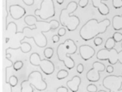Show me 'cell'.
Returning a JSON list of instances; mask_svg holds the SVG:
<instances>
[{"label":"cell","mask_w":122,"mask_h":92,"mask_svg":"<svg viewBox=\"0 0 122 92\" xmlns=\"http://www.w3.org/2000/svg\"><path fill=\"white\" fill-rule=\"evenodd\" d=\"M24 23L27 26L23 29L20 34H24V37L20 39L23 42L24 39H33L36 45L39 48H44L47 46L48 40L44 33H48L51 30L58 29L59 26V21L52 19L49 22L45 20H39L35 15L29 14L24 17Z\"/></svg>","instance_id":"cell-1"},{"label":"cell","mask_w":122,"mask_h":92,"mask_svg":"<svg viewBox=\"0 0 122 92\" xmlns=\"http://www.w3.org/2000/svg\"><path fill=\"white\" fill-rule=\"evenodd\" d=\"M110 25V19H105L98 22L95 19L88 20L80 30V35L85 41H90L100 34H104Z\"/></svg>","instance_id":"cell-2"},{"label":"cell","mask_w":122,"mask_h":92,"mask_svg":"<svg viewBox=\"0 0 122 92\" xmlns=\"http://www.w3.org/2000/svg\"><path fill=\"white\" fill-rule=\"evenodd\" d=\"M79 4L76 2L71 1L67 4L66 8L60 11L59 14V23L63 27L66 28L69 32H74L80 23L78 16H71V14L76 10Z\"/></svg>","instance_id":"cell-3"},{"label":"cell","mask_w":122,"mask_h":92,"mask_svg":"<svg viewBox=\"0 0 122 92\" xmlns=\"http://www.w3.org/2000/svg\"><path fill=\"white\" fill-rule=\"evenodd\" d=\"M77 51V46L73 39H68L57 48V56L59 61L65 64V66L68 70H72L75 67V60L70 57L71 55H75Z\"/></svg>","instance_id":"cell-4"},{"label":"cell","mask_w":122,"mask_h":92,"mask_svg":"<svg viewBox=\"0 0 122 92\" xmlns=\"http://www.w3.org/2000/svg\"><path fill=\"white\" fill-rule=\"evenodd\" d=\"M41 2L42 3H41L40 8L34 10V15L40 18L41 20L45 21L51 18H54L55 16L54 0H41Z\"/></svg>","instance_id":"cell-5"},{"label":"cell","mask_w":122,"mask_h":92,"mask_svg":"<svg viewBox=\"0 0 122 92\" xmlns=\"http://www.w3.org/2000/svg\"><path fill=\"white\" fill-rule=\"evenodd\" d=\"M29 62L32 65L34 66H38L40 68L42 72L45 74L46 75H50L54 73V65L52 61L49 60L44 59L42 60L40 58V55L38 53H33L29 57Z\"/></svg>","instance_id":"cell-6"},{"label":"cell","mask_w":122,"mask_h":92,"mask_svg":"<svg viewBox=\"0 0 122 92\" xmlns=\"http://www.w3.org/2000/svg\"><path fill=\"white\" fill-rule=\"evenodd\" d=\"M102 85L109 92H118L122 86V75H108L104 78Z\"/></svg>","instance_id":"cell-7"},{"label":"cell","mask_w":122,"mask_h":92,"mask_svg":"<svg viewBox=\"0 0 122 92\" xmlns=\"http://www.w3.org/2000/svg\"><path fill=\"white\" fill-rule=\"evenodd\" d=\"M27 80L38 91H44L47 89V83L44 80L42 74L38 70L31 72L29 75Z\"/></svg>","instance_id":"cell-8"},{"label":"cell","mask_w":122,"mask_h":92,"mask_svg":"<svg viewBox=\"0 0 122 92\" xmlns=\"http://www.w3.org/2000/svg\"><path fill=\"white\" fill-rule=\"evenodd\" d=\"M96 58L99 60H108L110 65H115L119 62V52L115 48L110 50L102 49L96 54Z\"/></svg>","instance_id":"cell-9"},{"label":"cell","mask_w":122,"mask_h":92,"mask_svg":"<svg viewBox=\"0 0 122 92\" xmlns=\"http://www.w3.org/2000/svg\"><path fill=\"white\" fill-rule=\"evenodd\" d=\"M106 70V67L104 64L100 61H95L93 63V67L86 73V79L91 83L98 82L100 78V72H103Z\"/></svg>","instance_id":"cell-10"},{"label":"cell","mask_w":122,"mask_h":92,"mask_svg":"<svg viewBox=\"0 0 122 92\" xmlns=\"http://www.w3.org/2000/svg\"><path fill=\"white\" fill-rule=\"evenodd\" d=\"M9 14L14 20H19L26 16V9L19 4H12L9 6Z\"/></svg>","instance_id":"cell-11"},{"label":"cell","mask_w":122,"mask_h":92,"mask_svg":"<svg viewBox=\"0 0 122 92\" xmlns=\"http://www.w3.org/2000/svg\"><path fill=\"white\" fill-rule=\"evenodd\" d=\"M79 51H80V56L85 61L90 60L95 55V49L88 44H83V45L80 46Z\"/></svg>","instance_id":"cell-12"},{"label":"cell","mask_w":122,"mask_h":92,"mask_svg":"<svg viewBox=\"0 0 122 92\" xmlns=\"http://www.w3.org/2000/svg\"><path fill=\"white\" fill-rule=\"evenodd\" d=\"M92 1V5L94 8L97 9L99 10L101 15L105 16L110 14V9L105 4H104V2L108 1V0H91Z\"/></svg>","instance_id":"cell-13"},{"label":"cell","mask_w":122,"mask_h":92,"mask_svg":"<svg viewBox=\"0 0 122 92\" xmlns=\"http://www.w3.org/2000/svg\"><path fill=\"white\" fill-rule=\"evenodd\" d=\"M80 83H81V78L80 76L75 75L71 80H68L66 82V85L72 92H78Z\"/></svg>","instance_id":"cell-14"},{"label":"cell","mask_w":122,"mask_h":92,"mask_svg":"<svg viewBox=\"0 0 122 92\" xmlns=\"http://www.w3.org/2000/svg\"><path fill=\"white\" fill-rule=\"evenodd\" d=\"M112 27L115 31L122 30V14L115 15L112 18Z\"/></svg>","instance_id":"cell-15"},{"label":"cell","mask_w":122,"mask_h":92,"mask_svg":"<svg viewBox=\"0 0 122 92\" xmlns=\"http://www.w3.org/2000/svg\"><path fill=\"white\" fill-rule=\"evenodd\" d=\"M21 92H34V87L28 82L27 80L21 82Z\"/></svg>","instance_id":"cell-16"},{"label":"cell","mask_w":122,"mask_h":92,"mask_svg":"<svg viewBox=\"0 0 122 92\" xmlns=\"http://www.w3.org/2000/svg\"><path fill=\"white\" fill-rule=\"evenodd\" d=\"M19 47H20V50L22 51V53L27 54L29 52L31 51L32 50V46L30 45V44H29L28 42H20L19 44Z\"/></svg>","instance_id":"cell-17"},{"label":"cell","mask_w":122,"mask_h":92,"mask_svg":"<svg viewBox=\"0 0 122 92\" xmlns=\"http://www.w3.org/2000/svg\"><path fill=\"white\" fill-rule=\"evenodd\" d=\"M115 41L114 40L113 37H111V38H109V39L106 40L105 44V49L110 50H112V49L115 48Z\"/></svg>","instance_id":"cell-18"},{"label":"cell","mask_w":122,"mask_h":92,"mask_svg":"<svg viewBox=\"0 0 122 92\" xmlns=\"http://www.w3.org/2000/svg\"><path fill=\"white\" fill-rule=\"evenodd\" d=\"M68 75H69L68 70H59V71H58L56 77H57V79L59 80H64V79L67 78V77H68Z\"/></svg>","instance_id":"cell-19"},{"label":"cell","mask_w":122,"mask_h":92,"mask_svg":"<svg viewBox=\"0 0 122 92\" xmlns=\"http://www.w3.org/2000/svg\"><path fill=\"white\" fill-rule=\"evenodd\" d=\"M44 57H45V59L50 60L53 57V55H54V49L51 48V47L46 48L44 51Z\"/></svg>","instance_id":"cell-20"},{"label":"cell","mask_w":122,"mask_h":92,"mask_svg":"<svg viewBox=\"0 0 122 92\" xmlns=\"http://www.w3.org/2000/svg\"><path fill=\"white\" fill-rule=\"evenodd\" d=\"M5 82H8L13 88H14V87L17 86L18 83H19V80H18V78L15 76V75H12V76L9 77V80H8V81H5Z\"/></svg>","instance_id":"cell-21"},{"label":"cell","mask_w":122,"mask_h":92,"mask_svg":"<svg viewBox=\"0 0 122 92\" xmlns=\"http://www.w3.org/2000/svg\"><path fill=\"white\" fill-rule=\"evenodd\" d=\"M23 66H24V63H23L21 60H17V61H15L14 63V65H13L14 70H15V71H19V70H20L21 69L23 68Z\"/></svg>","instance_id":"cell-22"},{"label":"cell","mask_w":122,"mask_h":92,"mask_svg":"<svg viewBox=\"0 0 122 92\" xmlns=\"http://www.w3.org/2000/svg\"><path fill=\"white\" fill-rule=\"evenodd\" d=\"M113 39L115 41V43H120L122 41V34L118 31L114 33L113 34Z\"/></svg>","instance_id":"cell-23"},{"label":"cell","mask_w":122,"mask_h":92,"mask_svg":"<svg viewBox=\"0 0 122 92\" xmlns=\"http://www.w3.org/2000/svg\"><path fill=\"white\" fill-rule=\"evenodd\" d=\"M112 5L115 9H119L122 8V0H112Z\"/></svg>","instance_id":"cell-24"},{"label":"cell","mask_w":122,"mask_h":92,"mask_svg":"<svg viewBox=\"0 0 122 92\" xmlns=\"http://www.w3.org/2000/svg\"><path fill=\"white\" fill-rule=\"evenodd\" d=\"M86 90H87V91H88V92H98L97 86L94 85V84H90V85H87Z\"/></svg>","instance_id":"cell-25"},{"label":"cell","mask_w":122,"mask_h":92,"mask_svg":"<svg viewBox=\"0 0 122 92\" xmlns=\"http://www.w3.org/2000/svg\"><path fill=\"white\" fill-rule=\"evenodd\" d=\"M103 43V39L100 37H95V39H94V44H95V46H100V44Z\"/></svg>","instance_id":"cell-26"},{"label":"cell","mask_w":122,"mask_h":92,"mask_svg":"<svg viewBox=\"0 0 122 92\" xmlns=\"http://www.w3.org/2000/svg\"><path fill=\"white\" fill-rule=\"evenodd\" d=\"M66 28L65 27H62L60 28V29L58 30V35L59 36V37H63V36L65 35V34H66Z\"/></svg>","instance_id":"cell-27"},{"label":"cell","mask_w":122,"mask_h":92,"mask_svg":"<svg viewBox=\"0 0 122 92\" xmlns=\"http://www.w3.org/2000/svg\"><path fill=\"white\" fill-rule=\"evenodd\" d=\"M88 4H89V0H80L78 4H79V7L84 9V8H85L88 5Z\"/></svg>","instance_id":"cell-28"},{"label":"cell","mask_w":122,"mask_h":92,"mask_svg":"<svg viewBox=\"0 0 122 92\" xmlns=\"http://www.w3.org/2000/svg\"><path fill=\"white\" fill-rule=\"evenodd\" d=\"M69 90H70V89H69L68 87L59 86V88H57V90H56V92H69Z\"/></svg>","instance_id":"cell-29"},{"label":"cell","mask_w":122,"mask_h":92,"mask_svg":"<svg viewBox=\"0 0 122 92\" xmlns=\"http://www.w3.org/2000/svg\"><path fill=\"white\" fill-rule=\"evenodd\" d=\"M22 1L27 6H32L34 4V0H22Z\"/></svg>","instance_id":"cell-30"},{"label":"cell","mask_w":122,"mask_h":92,"mask_svg":"<svg viewBox=\"0 0 122 92\" xmlns=\"http://www.w3.org/2000/svg\"><path fill=\"white\" fill-rule=\"evenodd\" d=\"M83 71H84V65H82V64H79V65H77V72L81 75V74L83 73Z\"/></svg>","instance_id":"cell-31"},{"label":"cell","mask_w":122,"mask_h":92,"mask_svg":"<svg viewBox=\"0 0 122 92\" xmlns=\"http://www.w3.org/2000/svg\"><path fill=\"white\" fill-rule=\"evenodd\" d=\"M105 71H106V73L108 74H111L114 72V67L112 66L111 65H109L106 66V70H105Z\"/></svg>","instance_id":"cell-32"},{"label":"cell","mask_w":122,"mask_h":92,"mask_svg":"<svg viewBox=\"0 0 122 92\" xmlns=\"http://www.w3.org/2000/svg\"><path fill=\"white\" fill-rule=\"evenodd\" d=\"M59 40V36L58 35V34H56V35H54L52 37V41L54 44H55V43H58Z\"/></svg>","instance_id":"cell-33"},{"label":"cell","mask_w":122,"mask_h":92,"mask_svg":"<svg viewBox=\"0 0 122 92\" xmlns=\"http://www.w3.org/2000/svg\"><path fill=\"white\" fill-rule=\"evenodd\" d=\"M6 60H7V62H8V65H6V69L10 68V67H12L13 65H14V63H13V62L11 61L10 59H6Z\"/></svg>","instance_id":"cell-34"},{"label":"cell","mask_w":122,"mask_h":92,"mask_svg":"<svg viewBox=\"0 0 122 92\" xmlns=\"http://www.w3.org/2000/svg\"><path fill=\"white\" fill-rule=\"evenodd\" d=\"M6 85H7V87H6V90H7V92H13V90H12L13 87L11 86L8 82H6Z\"/></svg>","instance_id":"cell-35"},{"label":"cell","mask_w":122,"mask_h":92,"mask_svg":"<svg viewBox=\"0 0 122 92\" xmlns=\"http://www.w3.org/2000/svg\"><path fill=\"white\" fill-rule=\"evenodd\" d=\"M121 48H122V43H121ZM119 63L122 65V50L119 52Z\"/></svg>","instance_id":"cell-36"},{"label":"cell","mask_w":122,"mask_h":92,"mask_svg":"<svg viewBox=\"0 0 122 92\" xmlns=\"http://www.w3.org/2000/svg\"><path fill=\"white\" fill-rule=\"evenodd\" d=\"M58 3V4H59V5H61V4H64V0H56Z\"/></svg>","instance_id":"cell-37"},{"label":"cell","mask_w":122,"mask_h":92,"mask_svg":"<svg viewBox=\"0 0 122 92\" xmlns=\"http://www.w3.org/2000/svg\"><path fill=\"white\" fill-rule=\"evenodd\" d=\"M12 57V55L9 53H6V59H10Z\"/></svg>","instance_id":"cell-38"},{"label":"cell","mask_w":122,"mask_h":92,"mask_svg":"<svg viewBox=\"0 0 122 92\" xmlns=\"http://www.w3.org/2000/svg\"><path fill=\"white\" fill-rule=\"evenodd\" d=\"M9 39H9V37H7V38H6V43H9Z\"/></svg>","instance_id":"cell-39"},{"label":"cell","mask_w":122,"mask_h":92,"mask_svg":"<svg viewBox=\"0 0 122 92\" xmlns=\"http://www.w3.org/2000/svg\"><path fill=\"white\" fill-rule=\"evenodd\" d=\"M98 92H107V91H105V90H99Z\"/></svg>","instance_id":"cell-40"},{"label":"cell","mask_w":122,"mask_h":92,"mask_svg":"<svg viewBox=\"0 0 122 92\" xmlns=\"http://www.w3.org/2000/svg\"><path fill=\"white\" fill-rule=\"evenodd\" d=\"M118 92H122V88H121V89H120V90H119V91H118Z\"/></svg>","instance_id":"cell-41"}]
</instances>
